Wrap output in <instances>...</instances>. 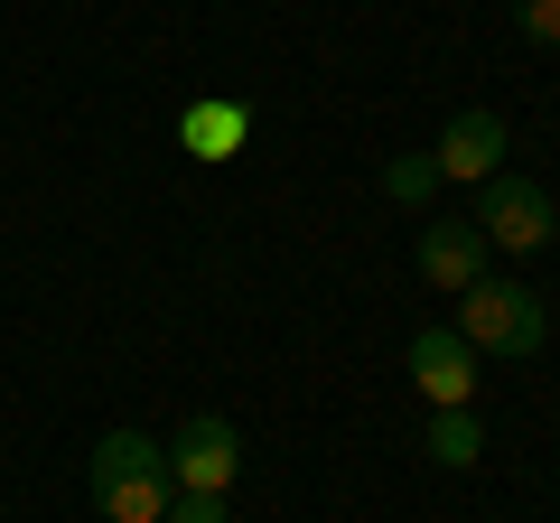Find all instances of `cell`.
Listing matches in <instances>:
<instances>
[{"label": "cell", "mask_w": 560, "mask_h": 523, "mask_svg": "<svg viewBox=\"0 0 560 523\" xmlns=\"http://www.w3.org/2000/svg\"><path fill=\"white\" fill-rule=\"evenodd\" d=\"M113 477H168V440H150V430H103L94 440V486Z\"/></svg>", "instance_id": "7"}, {"label": "cell", "mask_w": 560, "mask_h": 523, "mask_svg": "<svg viewBox=\"0 0 560 523\" xmlns=\"http://www.w3.org/2000/svg\"><path fill=\"white\" fill-rule=\"evenodd\" d=\"M514 28L533 47H560V0H514Z\"/></svg>", "instance_id": "12"}, {"label": "cell", "mask_w": 560, "mask_h": 523, "mask_svg": "<svg viewBox=\"0 0 560 523\" xmlns=\"http://www.w3.org/2000/svg\"><path fill=\"white\" fill-rule=\"evenodd\" d=\"M168 496H178L168 477H113V486H94L103 523H168Z\"/></svg>", "instance_id": "9"}, {"label": "cell", "mask_w": 560, "mask_h": 523, "mask_svg": "<svg viewBox=\"0 0 560 523\" xmlns=\"http://www.w3.org/2000/svg\"><path fill=\"white\" fill-rule=\"evenodd\" d=\"M430 458H440V467H477L486 458L477 411H430Z\"/></svg>", "instance_id": "10"}, {"label": "cell", "mask_w": 560, "mask_h": 523, "mask_svg": "<svg viewBox=\"0 0 560 523\" xmlns=\"http://www.w3.org/2000/svg\"><path fill=\"white\" fill-rule=\"evenodd\" d=\"M234 477H243V430L234 421H187L178 440H168V486L178 496H234Z\"/></svg>", "instance_id": "3"}, {"label": "cell", "mask_w": 560, "mask_h": 523, "mask_svg": "<svg viewBox=\"0 0 560 523\" xmlns=\"http://www.w3.org/2000/svg\"><path fill=\"white\" fill-rule=\"evenodd\" d=\"M440 178H504V113H486V103H467V113H448V131H440Z\"/></svg>", "instance_id": "6"}, {"label": "cell", "mask_w": 560, "mask_h": 523, "mask_svg": "<svg viewBox=\"0 0 560 523\" xmlns=\"http://www.w3.org/2000/svg\"><path fill=\"white\" fill-rule=\"evenodd\" d=\"M383 197H393V206H430V197H440V160H430V150L383 160Z\"/></svg>", "instance_id": "11"}, {"label": "cell", "mask_w": 560, "mask_h": 523, "mask_svg": "<svg viewBox=\"0 0 560 523\" xmlns=\"http://www.w3.org/2000/svg\"><path fill=\"white\" fill-rule=\"evenodd\" d=\"M243 131H253V113H243V103H197V113L178 121V141L197 150V160H234Z\"/></svg>", "instance_id": "8"}, {"label": "cell", "mask_w": 560, "mask_h": 523, "mask_svg": "<svg viewBox=\"0 0 560 523\" xmlns=\"http://www.w3.org/2000/svg\"><path fill=\"white\" fill-rule=\"evenodd\" d=\"M458 327L477 356H504V364H523V356H541V337H551V309H541V290H523V281H467L458 290Z\"/></svg>", "instance_id": "1"}, {"label": "cell", "mask_w": 560, "mask_h": 523, "mask_svg": "<svg viewBox=\"0 0 560 523\" xmlns=\"http://www.w3.org/2000/svg\"><path fill=\"white\" fill-rule=\"evenodd\" d=\"M477 234H486V253H541V243L560 234L551 187H541V178H486V197H477Z\"/></svg>", "instance_id": "2"}, {"label": "cell", "mask_w": 560, "mask_h": 523, "mask_svg": "<svg viewBox=\"0 0 560 523\" xmlns=\"http://www.w3.org/2000/svg\"><path fill=\"white\" fill-rule=\"evenodd\" d=\"M168 523H224V496H168Z\"/></svg>", "instance_id": "13"}, {"label": "cell", "mask_w": 560, "mask_h": 523, "mask_svg": "<svg viewBox=\"0 0 560 523\" xmlns=\"http://www.w3.org/2000/svg\"><path fill=\"white\" fill-rule=\"evenodd\" d=\"M486 234H477V216H440V224H420V281L430 290H448L458 300L467 281H486Z\"/></svg>", "instance_id": "5"}, {"label": "cell", "mask_w": 560, "mask_h": 523, "mask_svg": "<svg viewBox=\"0 0 560 523\" xmlns=\"http://www.w3.org/2000/svg\"><path fill=\"white\" fill-rule=\"evenodd\" d=\"M401 374L430 393V411H467L477 403V346H467L458 327H420L411 356H401Z\"/></svg>", "instance_id": "4"}]
</instances>
